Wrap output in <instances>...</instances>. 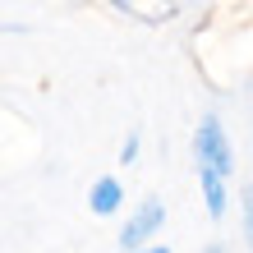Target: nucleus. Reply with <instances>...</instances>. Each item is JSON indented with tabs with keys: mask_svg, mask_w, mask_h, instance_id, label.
Segmentation results:
<instances>
[{
	"mask_svg": "<svg viewBox=\"0 0 253 253\" xmlns=\"http://www.w3.org/2000/svg\"><path fill=\"white\" fill-rule=\"evenodd\" d=\"M143 253H175V249H170V244H147Z\"/></svg>",
	"mask_w": 253,
	"mask_h": 253,
	"instance_id": "6e6552de",
	"label": "nucleus"
},
{
	"mask_svg": "<svg viewBox=\"0 0 253 253\" xmlns=\"http://www.w3.org/2000/svg\"><path fill=\"white\" fill-rule=\"evenodd\" d=\"M198 189H203V207H207V216L221 221L230 212V180L226 175H216V170H198Z\"/></svg>",
	"mask_w": 253,
	"mask_h": 253,
	"instance_id": "20e7f679",
	"label": "nucleus"
},
{
	"mask_svg": "<svg viewBox=\"0 0 253 253\" xmlns=\"http://www.w3.org/2000/svg\"><path fill=\"white\" fill-rule=\"evenodd\" d=\"M87 207H92L97 216H115L125 207V184L120 175H97L92 189H87Z\"/></svg>",
	"mask_w": 253,
	"mask_h": 253,
	"instance_id": "7ed1b4c3",
	"label": "nucleus"
},
{
	"mask_svg": "<svg viewBox=\"0 0 253 253\" xmlns=\"http://www.w3.org/2000/svg\"><path fill=\"white\" fill-rule=\"evenodd\" d=\"M111 9L115 14H129V19H138V23H152V28L170 23L175 14H180V5H138V0H115Z\"/></svg>",
	"mask_w": 253,
	"mask_h": 253,
	"instance_id": "39448f33",
	"label": "nucleus"
},
{
	"mask_svg": "<svg viewBox=\"0 0 253 253\" xmlns=\"http://www.w3.org/2000/svg\"><path fill=\"white\" fill-rule=\"evenodd\" d=\"M166 230V203L157 193H147L129 207V221L120 226V249L125 253H143L147 244H157V235Z\"/></svg>",
	"mask_w": 253,
	"mask_h": 253,
	"instance_id": "f03ea898",
	"label": "nucleus"
},
{
	"mask_svg": "<svg viewBox=\"0 0 253 253\" xmlns=\"http://www.w3.org/2000/svg\"><path fill=\"white\" fill-rule=\"evenodd\" d=\"M193 166L235 180V147H230V133L216 111H203V120L193 125Z\"/></svg>",
	"mask_w": 253,
	"mask_h": 253,
	"instance_id": "f257e3e1",
	"label": "nucleus"
},
{
	"mask_svg": "<svg viewBox=\"0 0 253 253\" xmlns=\"http://www.w3.org/2000/svg\"><path fill=\"white\" fill-rule=\"evenodd\" d=\"M203 253H226V249H221V244H207V249H203Z\"/></svg>",
	"mask_w": 253,
	"mask_h": 253,
	"instance_id": "1a4fd4ad",
	"label": "nucleus"
},
{
	"mask_svg": "<svg viewBox=\"0 0 253 253\" xmlns=\"http://www.w3.org/2000/svg\"><path fill=\"white\" fill-rule=\"evenodd\" d=\"M138 157H143V133L129 129L125 143H120V166H138Z\"/></svg>",
	"mask_w": 253,
	"mask_h": 253,
	"instance_id": "0eeeda50",
	"label": "nucleus"
},
{
	"mask_svg": "<svg viewBox=\"0 0 253 253\" xmlns=\"http://www.w3.org/2000/svg\"><path fill=\"white\" fill-rule=\"evenodd\" d=\"M240 226H244V244L253 253V184H244V193H240Z\"/></svg>",
	"mask_w": 253,
	"mask_h": 253,
	"instance_id": "423d86ee",
	"label": "nucleus"
}]
</instances>
